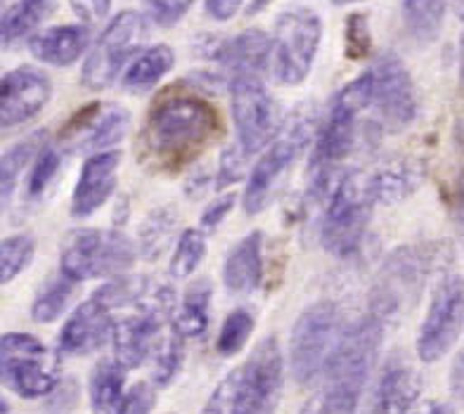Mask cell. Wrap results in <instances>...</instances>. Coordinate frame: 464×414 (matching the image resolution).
I'll return each mask as SVG.
<instances>
[{"instance_id":"cell-1","label":"cell","mask_w":464,"mask_h":414,"mask_svg":"<svg viewBox=\"0 0 464 414\" xmlns=\"http://www.w3.org/2000/svg\"><path fill=\"white\" fill-rule=\"evenodd\" d=\"M220 133L218 111L192 91L164 92L147 114L142 145L147 157L166 171L192 164Z\"/></svg>"},{"instance_id":"cell-2","label":"cell","mask_w":464,"mask_h":414,"mask_svg":"<svg viewBox=\"0 0 464 414\" xmlns=\"http://www.w3.org/2000/svg\"><path fill=\"white\" fill-rule=\"evenodd\" d=\"M285 389V355L276 336L263 339L249 358L227 371L202 414H276Z\"/></svg>"},{"instance_id":"cell-3","label":"cell","mask_w":464,"mask_h":414,"mask_svg":"<svg viewBox=\"0 0 464 414\" xmlns=\"http://www.w3.org/2000/svg\"><path fill=\"white\" fill-rule=\"evenodd\" d=\"M370 100H372L370 72L361 73L334 95L311 159L313 195L327 192V183H332V168L355 147L361 135L358 119L362 111L370 110Z\"/></svg>"},{"instance_id":"cell-4","label":"cell","mask_w":464,"mask_h":414,"mask_svg":"<svg viewBox=\"0 0 464 414\" xmlns=\"http://www.w3.org/2000/svg\"><path fill=\"white\" fill-rule=\"evenodd\" d=\"M377 362V351L362 339L346 336L332 348L320 371L323 384L299 414H358L362 390Z\"/></svg>"},{"instance_id":"cell-5","label":"cell","mask_w":464,"mask_h":414,"mask_svg":"<svg viewBox=\"0 0 464 414\" xmlns=\"http://www.w3.org/2000/svg\"><path fill=\"white\" fill-rule=\"evenodd\" d=\"M374 199L365 173H348L332 188L324 211L320 242L336 258L353 256L361 249L367 223L372 218Z\"/></svg>"},{"instance_id":"cell-6","label":"cell","mask_w":464,"mask_h":414,"mask_svg":"<svg viewBox=\"0 0 464 414\" xmlns=\"http://www.w3.org/2000/svg\"><path fill=\"white\" fill-rule=\"evenodd\" d=\"M60 358L36 336L7 332L0 336V384L19 398L50 396L60 386Z\"/></svg>"},{"instance_id":"cell-7","label":"cell","mask_w":464,"mask_h":414,"mask_svg":"<svg viewBox=\"0 0 464 414\" xmlns=\"http://www.w3.org/2000/svg\"><path fill=\"white\" fill-rule=\"evenodd\" d=\"M138 249L119 230H76L64 239L60 273L76 284L123 274L135 263Z\"/></svg>"},{"instance_id":"cell-8","label":"cell","mask_w":464,"mask_h":414,"mask_svg":"<svg viewBox=\"0 0 464 414\" xmlns=\"http://www.w3.org/2000/svg\"><path fill=\"white\" fill-rule=\"evenodd\" d=\"M323 41V22L311 7L282 13L270 36L268 69L285 86H299L308 79Z\"/></svg>"},{"instance_id":"cell-9","label":"cell","mask_w":464,"mask_h":414,"mask_svg":"<svg viewBox=\"0 0 464 414\" xmlns=\"http://www.w3.org/2000/svg\"><path fill=\"white\" fill-rule=\"evenodd\" d=\"M443 246L424 244V246H401L389 256L382 268L372 294V315L386 323L389 317L403 311L405 303H415L424 289L427 274L439 265Z\"/></svg>"},{"instance_id":"cell-10","label":"cell","mask_w":464,"mask_h":414,"mask_svg":"<svg viewBox=\"0 0 464 414\" xmlns=\"http://www.w3.org/2000/svg\"><path fill=\"white\" fill-rule=\"evenodd\" d=\"M147 41V22L135 10H123L104 26L81 69L88 91H107Z\"/></svg>"},{"instance_id":"cell-11","label":"cell","mask_w":464,"mask_h":414,"mask_svg":"<svg viewBox=\"0 0 464 414\" xmlns=\"http://www.w3.org/2000/svg\"><path fill=\"white\" fill-rule=\"evenodd\" d=\"M342 329V313L330 301L308 305L301 313L289 336V370L294 381L311 384L320 377Z\"/></svg>"},{"instance_id":"cell-12","label":"cell","mask_w":464,"mask_h":414,"mask_svg":"<svg viewBox=\"0 0 464 414\" xmlns=\"http://www.w3.org/2000/svg\"><path fill=\"white\" fill-rule=\"evenodd\" d=\"M311 138V119L308 116H296L289 129L282 130L273 138V145L263 152L256 166L251 168L249 183L245 189V211L251 216H258L270 207V201L276 199L282 183L296 159L301 157L304 147Z\"/></svg>"},{"instance_id":"cell-13","label":"cell","mask_w":464,"mask_h":414,"mask_svg":"<svg viewBox=\"0 0 464 414\" xmlns=\"http://www.w3.org/2000/svg\"><path fill=\"white\" fill-rule=\"evenodd\" d=\"M230 104L239 147L246 154L261 152L280 133V111L263 86L261 76L230 79Z\"/></svg>"},{"instance_id":"cell-14","label":"cell","mask_w":464,"mask_h":414,"mask_svg":"<svg viewBox=\"0 0 464 414\" xmlns=\"http://www.w3.org/2000/svg\"><path fill=\"white\" fill-rule=\"evenodd\" d=\"M370 72V83H372V100L370 107L377 110V121L386 133H401L417 119L415 83L412 76L401 62V57L393 53H384L374 62Z\"/></svg>"},{"instance_id":"cell-15","label":"cell","mask_w":464,"mask_h":414,"mask_svg":"<svg viewBox=\"0 0 464 414\" xmlns=\"http://www.w3.org/2000/svg\"><path fill=\"white\" fill-rule=\"evenodd\" d=\"M130 129V114L121 104L92 102L69 116L57 138V149L67 154L104 152L126 138Z\"/></svg>"},{"instance_id":"cell-16","label":"cell","mask_w":464,"mask_h":414,"mask_svg":"<svg viewBox=\"0 0 464 414\" xmlns=\"http://www.w3.org/2000/svg\"><path fill=\"white\" fill-rule=\"evenodd\" d=\"M462 334V277H448L436 289L417 334L421 362H439Z\"/></svg>"},{"instance_id":"cell-17","label":"cell","mask_w":464,"mask_h":414,"mask_svg":"<svg viewBox=\"0 0 464 414\" xmlns=\"http://www.w3.org/2000/svg\"><path fill=\"white\" fill-rule=\"evenodd\" d=\"M53 98V83L36 67H17L0 79V129L31 121Z\"/></svg>"},{"instance_id":"cell-18","label":"cell","mask_w":464,"mask_h":414,"mask_svg":"<svg viewBox=\"0 0 464 414\" xmlns=\"http://www.w3.org/2000/svg\"><path fill=\"white\" fill-rule=\"evenodd\" d=\"M119 164H121L119 152H95L86 159L72 195L73 218H88L110 201L116 189Z\"/></svg>"},{"instance_id":"cell-19","label":"cell","mask_w":464,"mask_h":414,"mask_svg":"<svg viewBox=\"0 0 464 414\" xmlns=\"http://www.w3.org/2000/svg\"><path fill=\"white\" fill-rule=\"evenodd\" d=\"M111 313L95 296L72 313L60 332V351L67 355H91L110 342Z\"/></svg>"},{"instance_id":"cell-20","label":"cell","mask_w":464,"mask_h":414,"mask_svg":"<svg viewBox=\"0 0 464 414\" xmlns=\"http://www.w3.org/2000/svg\"><path fill=\"white\" fill-rule=\"evenodd\" d=\"M421 377L403 358H392L377 381L372 398V414H408L421 393Z\"/></svg>"},{"instance_id":"cell-21","label":"cell","mask_w":464,"mask_h":414,"mask_svg":"<svg viewBox=\"0 0 464 414\" xmlns=\"http://www.w3.org/2000/svg\"><path fill=\"white\" fill-rule=\"evenodd\" d=\"M214 60L223 72L235 76H261L268 72L270 60V36L258 29L237 34L235 38L220 41L214 48Z\"/></svg>"},{"instance_id":"cell-22","label":"cell","mask_w":464,"mask_h":414,"mask_svg":"<svg viewBox=\"0 0 464 414\" xmlns=\"http://www.w3.org/2000/svg\"><path fill=\"white\" fill-rule=\"evenodd\" d=\"M91 48V26L64 24L38 31L29 38L31 55L50 67H72Z\"/></svg>"},{"instance_id":"cell-23","label":"cell","mask_w":464,"mask_h":414,"mask_svg":"<svg viewBox=\"0 0 464 414\" xmlns=\"http://www.w3.org/2000/svg\"><path fill=\"white\" fill-rule=\"evenodd\" d=\"M374 204H398L408 199L424 180V168L420 161L410 157L386 159L372 173H365Z\"/></svg>"},{"instance_id":"cell-24","label":"cell","mask_w":464,"mask_h":414,"mask_svg":"<svg viewBox=\"0 0 464 414\" xmlns=\"http://www.w3.org/2000/svg\"><path fill=\"white\" fill-rule=\"evenodd\" d=\"M263 280V235L251 232L239 239L223 263V282L227 292L251 294L256 292Z\"/></svg>"},{"instance_id":"cell-25","label":"cell","mask_w":464,"mask_h":414,"mask_svg":"<svg viewBox=\"0 0 464 414\" xmlns=\"http://www.w3.org/2000/svg\"><path fill=\"white\" fill-rule=\"evenodd\" d=\"M176 55L169 45L160 43L152 48L140 50L133 60L126 64L121 76V88L130 95H142L160 86V81L173 69Z\"/></svg>"},{"instance_id":"cell-26","label":"cell","mask_w":464,"mask_h":414,"mask_svg":"<svg viewBox=\"0 0 464 414\" xmlns=\"http://www.w3.org/2000/svg\"><path fill=\"white\" fill-rule=\"evenodd\" d=\"M53 0H17L0 14V48H13L29 38L53 13Z\"/></svg>"},{"instance_id":"cell-27","label":"cell","mask_w":464,"mask_h":414,"mask_svg":"<svg viewBox=\"0 0 464 414\" xmlns=\"http://www.w3.org/2000/svg\"><path fill=\"white\" fill-rule=\"evenodd\" d=\"M44 145V133H34L10 147L5 154H0V214H5L10 208L14 192H17L19 178L29 168L34 157Z\"/></svg>"},{"instance_id":"cell-28","label":"cell","mask_w":464,"mask_h":414,"mask_svg":"<svg viewBox=\"0 0 464 414\" xmlns=\"http://www.w3.org/2000/svg\"><path fill=\"white\" fill-rule=\"evenodd\" d=\"M211 282L197 280L188 286L183 301L178 305V313L173 317L171 327L183 339H199L208 329V311H211Z\"/></svg>"},{"instance_id":"cell-29","label":"cell","mask_w":464,"mask_h":414,"mask_svg":"<svg viewBox=\"0 0 464 414\" xmlns=\"http://www.w3.org/2000/svg\"><path fill=\"white\" fill-rule=\"evenodd\" d=\"M126 370L116 360H102L95 365L88 381V396L95 414H116L119 400L123 396Z\"/></svg>"},{"instance_id":"cell-30","label":"cell","mask_w":464,"mask_h":414,"mask_svg":"<svg viewBox=\"0 0 464 414\" xmlns=\"http://www.w3.org/2000/svg\"><path fill=\"white\" fill-rule=\"evenodd\" d=\"M448 0H403V19L410 36L420 43H431L439 36Z\"/></svg>"},{"instance_id":"cell-31","label":"cell","mask_w":464,"mask_h":414,"mask_svg":"<svg viewBox=\"0 0 464 414\" xmlns=\"http://www.w3.org/2000/svg\"><path fill=\"white\" fill-rule=\"evenodd\" d=\"M73 289H76V282L64 277L62 273L57 274V277H50L44 284V289L36 294L34 303H31V317H34V323H55L57 317L67 311L69 301H72L73 296Z\"/></svg>"},{"instance_id":"cell-32","label":"cell","mask_w":464,"mask_h":414,"mask_svg":"<svg viewBox=\"0 0 464 414\" xmlns=\"http://www.w3.org/2000/svg\"><path fill=\"white\" fill-rule=\"evenodd\" d=\"M183 342V336L171 327V332H166V334L161 332V336L154 343L150 358H152V377L157 386H169L178 377L185 358Z\"/></svg>"},{"instance_id":"cell-33","label":"cell","mask_w":464,"mask_h":414,"mask_svg":"<svg viewBox=\"0 0 464 414\" xmlns=\"http://www.w3.org/2000/svg\"><path fill=\"white\" fill-rule=\"evenodd\" d=\"M204 256H207V237H204V232L195 230V227L183 230L180 237H178L169 273H171L173 280H188L189 274H195V270L202 265Z\"/></svg>"},{"instance_id":"cell-34","label":"cell","mask_w":464,"mask_h":414,"mask_svg":"<svg viewBox=\"0 0 464 414\" xmlns=\"http://www.w3.org/2000/svg\"><path fill=\"white\" fill-rule=\"evenodd\" d=\"M36 254V239L31 235H10L0 239V284H10L17 274L29 268Z\"/></svg>"},{"instance_id":"cell-35","label":"cell","mask_w":464,"mask_h":414,"mask_svg":"<svg viewBox=\"0 0 464 414\" xmlns=\"http://www.w3.org/2000/svg\"><path fill=\"white\" fill-rule=\"evenodd\" d=\"M178 223V214H173L171 208H160V211H152V216L142 223L140 227V239H138V246H140V254L145 258H160L161 251L169 246V239L173 237Z\"/></svg>"},{"instance_id":"cell-36","label":"cell","mask_w":464,"mask_h":414,"mask_svg":"<svg viewBox=\"0 0 464 414\" xmlns=\"http://www.w3.org/2000/svg\"><path fill=\"white\" fill-rule=\"evenodd\" d=\"M254 327H256V320L245 308H237L226 317V323L220 327L218 339H216V351H218L223 358H232L237 355L242 348L246 346L249 336L254 334Z\"/></svg>"},{"instance_id":"cell-37","label":"cell","mask_w":464,"mask_h":414,"mask_svg":"<svg viewBox=\"0 0 464 414\" xmlns=\"http://www.w3.org/2000/svg\"><path fill=\"white\" fill-rule=\"evenodd\" d=\"M372 53V31H370V19L362 13L348 14L343 24V55L348 60L361 62Z\"/></svg>"},{"instance_id":"cell-38","label":"cell","mask_w":464,"mask_h":414,"mask_svg":"<svg viewBox=\"0 0 464 414\" xmlns=\"http://www.w3.org/2000/svg\"><path fill=\"white\" fill-rule=\"evenodd\" d=\"M60 171V149L57 147L44 145L38 149V154L31 161V173L29 183H26V195L31 199H36L48 189V185L53 183V178Z\"/></svg>"},{"instance_id":"cell-39","label":"cell","mask_w":464,"mask_h":414,"mask_svg":"<svg viewBox=\"0 0 464 414\" xmlns=\"http://www.w3.org/2000/svg\"><path fill=\"white\" fill-rule=\"evenodd\" d=\"M246 173V152L239 145H230L223 149L218 161V173H216V188H230L239 183Z\"/></svg>"},{"instance_id":"cell-40","label":"cell","mask_w":464,"mask_h":414,"mask_svg":"<svg viewBox=\"0 0 464 414\" xmlns=\"http://www.w3.org/2000/svg\"><path fill=\"white\" fill-rule=\"evenodd\" d=\"M154 405H157V390L152 384L140 381L130 390H123L116 414H152Z\"/></svg>"},{"instance_id":"cell-41","label":"cell","mask_w":464,"mask_h":414,"mask_svg":"<svg viewBox=\"0 0 464 414\" xmlns=\"http://www.w3.org/2000/svg\"><path fill=\"white\" fill-rule=\"evenodd\" d=\"M192 3L195 0H145V7L154 24L169 29V26L178 24L189 13Z\"/></svg>"},{"instance_id":"cell-42","label":"cell","mask_w":464,"mask_h":414,"mask_svg":"<svg viewBox=\"0 0 464 414\" xmlns=\"http://www.w3.org/2000/svg\"><path fill=\"white\" fill-rule=\"evenodd\" d=\"M73 14L81 19V24H100L107 19L111 10V0H69Z\"/></svg>"},{"instance_id":"cell-43","label":"cell","mask_w":464,"mask_h":414,"mask_svg":"<svg viewBox=\"0 0 464 414\" xmlns=\"http://www.w3.org/2000/svg\"><path fill=\"white\" fill-rule=\"evenodd\" d=\"M232 208H235V195H223L218 197L214 204H208L202 214L204 230H216V227L227 218V214H230Z\"/></svg>"},{"instance_id":"cell-44","label":"cell","mask_w":464,"mask_h":414,"mask_svg":"<svg viewBox=\"0 0 464 414\" xmlns=\"http://www.w3.org/2000/svg\"><path fill=\"white\" fill-rule=\"evenodd\" d=\"M242 5L245 0H204V10L214 22H230Z\"/></svg>"},{"instance_id":"cell-45","label":"cell","mask_w":464,"mask_h":414,"mask_svg":"<svg viewBox=\"0 0 464 414\" xmlns=\"http://www.w3.org/2000/svg\"><path fill=\"white\" fill-rule=\"evenodd\" d=\"M408 414H452V412L448 405H443V402L427 400V402H421V405H415Z\"/></svg>"},{"instance_id":"cell-46","label":"cell","mask_w":464,"mask_h":414,"mask_svg":"<svg viewBox=\"0 0 464 414\" xmlns=\"http://www.w3.org/2000/svg\"><path fill=\"white\" fill-rule=\"evenodd\" d=\"M452 396L462 398V353L455 358V365H452Z\"/></svg>"},{"instance_id":"cell-47","label":"cell","mask_w":464,"mask_h":414,"mask_svg":"<svg viewBox=\"0 0 464 414\" xmlns=\"http://www.w3.org/2000/svg\"><path fill=\"white\" fill-rule=\"evenodd\" d=\"M270 3H276V0H251V5L246 7V14H249V17H254V14L263 13L266 7H270Z\"/></svg>"},{"instance_id":"cell-48","label":"cell","mask_w":464,"mask_h":414,"mask_svg":"<svg viewBox=\"0 0 464 414\" xmlns=\"http://www.w3.org/2000/svg\"><path fill=\"white\" fill-rule=\"evenodd\" d=\"M0 414H14L13 408H10V405H7V402L3 400V398H0Z\"/></svg>"},{"instance_id":"cell-49","label":"cell","mask_w":464,"mask_h":414,"mask_svg":"<svg viewBox=\"0 0 464 414\" xmlns=\"http://www.w3.org/2000/svg\"><path fill=\"white\" fill-rule=\"evenodd\" d=\"M334 5H353V3H362V0H332Z\"/></svg>"}]
</instances>
